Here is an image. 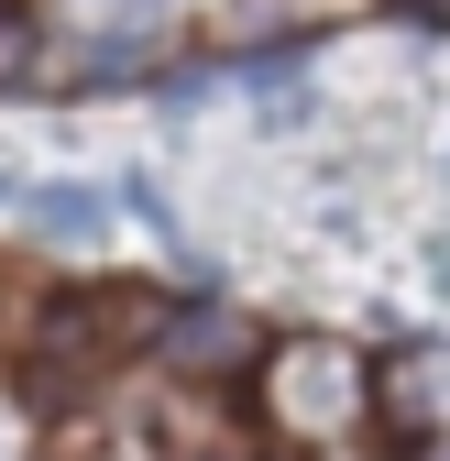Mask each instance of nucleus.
I'll return each mask as SVG.
<instances>
[{"mask_svg": "<svg viewBox=\"0 0 450 461\" xmlns=\"http://www.w3.org/2000/svg\"><path fill=\"white\" fill-rule=\"evenodd\" d=\"M132 330H154V308L132 297V285H55V297L33 308L22 407H44V418H77V407H88V384L132 352Z\"/></svg>", "mask_w": 450, "mask_h": 461, "instance_id": "1", "label": "nucleus"}, {"mask_svg": "<svg viewBox=\"0 0 450 461\" xmlns=\"http://www.w3.org/2000/svg\"><path fill=\"white\" fill-rule=\"evenodd\" d=\"M264 384H274V418H286L297 439H329V429L363 418V363L341 352V340H286V352L264 363Z\"/></svg>", "mask_w": 450, "mask_h": 461, "instance_id": "2", "label": "nucleus"}, {"mask_svg": "<svg viewBox=\"0 0 450 461\" xmlns=\"http://www.w3.org/2000/svg\"><path fill=\"white\" fill-rule=\"evenodd\" d=\"M242 352H253V330H242L231 308H209V297L165 319V363H187V374H231Z\"/></svg>", "mask_w": 450, "mask_h": 461, "instance_id": "3", "label": "nucleus"}, {"mask_svg": "<svg viewBox=\"0 0 450 461\" xmlns=\"http://www.w3.org/2000/svg\"><path fill=\"white\" fill-rule=\"evenodd\" d=\"M22 220L44 230V242H88V230L110 220V198L99 187H22Z\"/></svg>", "mask_w": 450, "mask_h": 461, "instance_id": "4", "label": "nucleus"}, {"mask_svg": "<svg viewBox=\"0 0 450 461\" xmlns=\"http://www.w3.org/2000/svg\"><path fill=\"white\" fill-rule=\"evenodd\" d=\"M428 374H439V384H450V352H439V363H428Z\"/></svg>", "mask_w": 450, "mask_h": 461, "instance_id": "5", "label": "nucleus"}]
</instances>
